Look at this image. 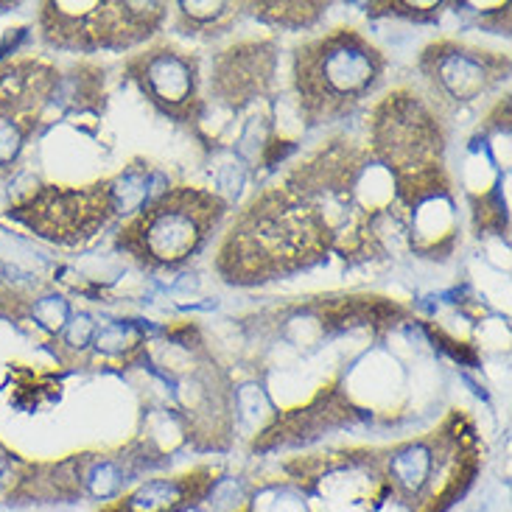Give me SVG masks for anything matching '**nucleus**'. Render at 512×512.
<instances>
[{"label":"nucleus","instance_id":"1","mask_svg":"<svg viewBox=\"0 0 512 512\" xmlns=\"http://www.w3.org/2000/svg\"><path fill=\"white\" fill-rule=\"evenodd\" d=\"M328 252L333 241L317 210L283 180L241 210L219 244L216 269L233 286H255L303 272Z\"/></svg>","mask_w":512,"mask_h":512},{"label":"nucleus","instance_id":"2","mask_svg":"<svg viewBox=\"0 0 512 512\" xmlns=\"http://www.w3.org/2000/svg\"><path fill=\"white\" fill-rule=\"evenodd\" d=\"M387 56L356 28H333L294 48L291 82L305 126L336 124L384 82Z\"/></svg>","mask_w":512,"mask_h":512},{"label":"nucleus","instance_id":"3","mask_svg":"<svg viewBox=\"0 0 512 512\" xmlns=\"http://www.w3.org/2000/svg\"><path fill=\"white\" fill-rule=\"evenodd\" d=\"M149 202V166L126 168L110 180L84 188L42 185L26 199L14 202L9 219L34 236L54 244H84L96 238L112 219L138 213Z\"/></svg>","mask_w":512,"mask_h":512},{"label":"nucleus","instance_id":"4","mask_svg":"<svg viewBox=\"0 0 512 512\" xmlns=\"http://www.w3.org/2000/svg\"><path fill=\"white\" fill-rule=\"evenodd\" d=\"M227 216V202L202 188H168L152 196L121 227L118 250L143 269H177L208 244L213 230Z\"/></svg>","mask_w":512,"mask_h":512},{"label":"nucleus","instance_id":"5","mask_svg":"<svg viewBox=\"0 0 512 512\" xmlns=\"http://www.w3.org/2000/svg\"><path fill=\"white\" fill-rule=\"evenodd\" d=\"M370 154L392 185L445 174V126L437 110L415 90H395L370 115Z\"/></svg>","mask_w":512,"mask_h":512},{"label":"nucleus","instance_id":"6","mask_svg":"<svg viewBox=\"0 0 512 512\" xmlns=\"http://www.w3.org/2000/svg\"><path fill=\"white\" fill-rule=\"evenodd\" d=\"M168 14V3H42V40L59 51H129L152 40Z\"/></svg>","mask_w":512,"mask_h":512},{"label":"nucleus","instance_id":"7","mask_svg":"<svg viewBox=\"0 0 512 512\" xmlns=\"http://www.w3.org/2000/svg\"><path fill=\"white\" fill-rule=\"evenodd\" d=\"M417 70L429 87L431 107L454 112L493 93L507 79L510 59L468 42L437 40L420 51Z\"/></svg>","mask_w":512,"mask_h":512},{"label":"nucleus","instance_id":"8","mask_svg":"<svg viewBox=\"0 0 512 512\" xmlns=\"http://www.w3.org/2000/svg\"><path fill=\"white\" fill-rule=\"evenodd\" d=\"M126 76L140 96L177 124H199L205 115L199 59L177 45H152L126 59Z\"/></svg>","mask_w":512,"mask_h":512},{"label":"nucleus","instance_id":"9","mask_svg":"<svg viewBox=\"0 0 512 512\" xmlns=\"http://www.w3.org/2000/svg\"><path fill=\"white\" fill-rule=\"evenodd\" d=\"M56 87L59 70L42 59L23 56L0 65V174L17 166Z\"/></svg>","mask_w":512,"mask_h":512},{"label":"nucleus","instance_id":"10","mask_svg":"<svg viewBox=\"0 0 512 512\" xmlns=\"http://www.w3.org/2000/svg\"><path fill=\"white\" fill-rule=\"evenodd\" d=\"M277 48L269 40L238 42L216 56L210 76V98L216 96L233 112L244 110L275 82Z\"/></svg>","mask_w":512,"mask_h":512},{"label":"nucleus","instance_id":"11","mask_svg":"<svg viewBox=\"0 0 512 512\" xmlns=\"http://www.w3.org/2000/svg\"><path fill=\"white\" fill-rule=\"evenodd\" d=\"M213 485V473L208 468L171 476V479H152L138 490L126 493L124 499L112 501L101 512H180L196 499H202Z\"/></svg>","mask_w":512,"mask_h":512},{"label":"nucleus","instance_id":"12","mask_svg":"<svg viewBox=\"0 0 512 512\" xmlns=\"http://www.w3.org/2000/svg\"><path fill=\"white\" fill-rule=\"evenodd\" d=\"M241 14V3H177V28L188 37H219L227 34L236 17Z\"/></svg>","mask_w":512,"mask_h":512},{"label":"nucleus","instance_id":"13","mask_svg":"<svg viewBox=\"0 0 512 512\" xmlns=\"http://www.w3.org/2000/svg\"><path fill=\"white\" fill-rule=\"evenodd\" d=\"M247 9L269 26L308 28L328 12V3H247Z\"/></svg>","mask_w":512,"mask_h":512},{"label":"nucleus","instance_id":"14","mask_svg":"<svg viewBox=\"0 0 512 512\" xmlns=\"http://www.w3.org/2000/svg\"><path fill=\"white\" fill-rule=\"evenodd\" d=\"M93 339H96V328H93L90 317L70 319V322H65V328H62V345L70 347V350H82Z\"/></svg>","mask_w":512,"mask_h":512},{"label":"nucleus","instance_id":"15","mask_svg":"<svg viewBox=\"0 0 512 512\" xmlns=\"http://www.w3.org/2000/svg\"><path fill=\"white\" fill-rule=\"evenodd\" d=\"M384 9L389 14H395V17H417V20H423V17L440 14L443 3H384Z\"/></svg>","mask_w":512,"mask_h":512},{"label":"nucleus","instance_id":"16","mask_svg":"<svg viewBox=\"0 0 512 512\" xmlns=\"http://www.w3.org/2000/svg\"><path fill=\"white\" fill-rule=\"evenodd\" d=\"M9 471H12V459H9V454H6V451H3V445H0V479H3Z\"/></svg>","mask_w":512,"mask_h":512}]
</instances>
